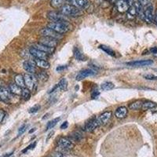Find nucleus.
Listing matches in <instances>:
<instances>
[{"label":"nucleus","instance_id":"f257e3e1","mask_svg":"<svg viewBox=\"0 0 157 157\" xmlns=\"http://www.w3.org/2000/svg\"><path fill=\"white\" fill-rule=\"evenodd\" d=\"M47 27L55 31L59 34H64L69 31L70 25L68 21H59V22H50L48 24Z\"/></svg>","mask_w":157,"mask_h":157},{"label":"nucleus","instance_id":"f03ea898","mask_svg":"<svg viewBox=\"0 0 157 157\" xmlns=\"http://www.w3.org/2000/svg\"><path fill=\"white\" fill-rule=\"evenodd\" d=\"M61 13L65 16L68 17H79L82 15V10L75 7L73 5L65 4L61 8Z\"/></svg>","mask_w":157,"mask_h":157},{"label":"nucleus","instance_id":"7ed1b4c3","mask_svg":"<svg viewBox=\"0 0 157 157\" xmlns=\"http://www.w3.org/2000/svg\"><path fill=\"white\" fill-rule=\"evenodd\" d=\"M40 35L42 36H45V37H50L53 38V39H55L57 40H60V39H63V36L61 34H59L57 32H56L55 31L52 30L50 28H44L42 30H40L39 32Z\"/></svg>","mask_w":157,"mask_h":157},{"label":"nucleus","instance_id":"20e7f679","mask_svg":"<svg viewBox=\"0 0 157 157\" xmlns=\"http://www.w3.org/2000/svg\"><path fill=\"white\" fill-rule=\"evenodd\" d=\"M24 78H25V87H27L30 90L32 89H34L35 86L37 83V78H36V76H35L34 74H25L24 75Z\"/></svg>","mask_w":157,"mask_h":157},{"label":"nucleus","instance_id":"39448f33","mask_svg":"<svg viewBox=\"0 0 157 157\" xmlns=\"http://www.w3.org/2000/svg\"><path fill=\"white\" fill-rule=\"evenodd\" d=\"M47 18L50 20L52 22H59V21H67L66 16L61 13L57 12V11H50L47 13Z\"/></svg>","mask_w":157,"mask_h":157},{"label":"nucleus","instance_id":"423d86ee","mask_svg":"<svg viewBox=\"0 0 157 157\" xmlns=\"http://www.w3.org/2000/svg\"><path fill=\"white\" fill-rule=\"evenodd\" d=\"M39 43L44 45L46 47H50V48H55L58 44V40L53 39V38L42 36V38L39 39Z\"/></svg>","mask_w":157,"mask_h":157},{"label":"nucleus","instance_id":"0eeeda50","mask_svg":"<svg viewBox=\"0 0 157 157\" xmlns=\"http://www.w3.org/2000/svg\"><path fill=\"white\" fill-rule=\"evenodd\" d=\"M143 9H144V21H145L147 23H152L153 21V6L152 3L143 7Z\"/></svg>","mask_w":157,"mask_h":157},{"label":"nucleus","instance_id":"6e6552de","mask_svg":"<svg viewBox=\"0 0 157 157\" xmlns=\"http://www.w3.org/2000/svg\"><path fill=\"white\" fill-rule=\"evenodd\" d=\"M57 145H58V148H60L61 149L65 150L71 149L74 147L72 141L66 137H61L57 141Z\"/></svg>","mask_w":157,"mask_h":157},{"label":"nucleus","instance_id":"1a4fd4ad","mask_svg":"<svg viewBox=\"0 0 157 157\" xmlns=\"http://www.w3.org/2000/svg\"><path fill=\"white\" fill-rule=\"evenodd\" d=\"M97 74L96 71L93 69H84L80 71L78 73V75H76L75 78H76L77 81H80L84 79V78H87L90 76H94Z\"/></svg>","mask_w":157,"mask_h":157},{"label":"nucleus","instance_id":"9d476101","mask_svg":"<svg viewBox=\"0 0 157 157\" xmlns=\"http://www.w3.org/2000/svg\"><path fill=\"white\" fill-rule=\"evenodd\" d=\"M29 54L33 57V58L43 59V60H47L48 58V54L45 53V52L40 51L39 50H36L33 47L29 49Z\"/></svg>","mask_w":157,"mask_h":157},{"label":"nucleus","instance_id":"9b49d317","mask_svg":"<svg viewBox=\"0 0 157 157\" xmlns=\"http://www.w3.org/2000/svg\"><path fill=\"white\" fill-rule=\"evenodd\" d=\"M36 64L35 63L34 60H29V61H25L23 63V68L25 71H27L28 73L34 74L36 72Z\"/></svg>","mask_w":157,"mask_h":157},{"label":"nucleus","instance_id":"f8f14e48","mask_svg":"<svg viewBox=\"0 0 157 157\" xmlns=\"http://www.w3.org/2000/svg\"><path fill=\"white\" fill-rule=\"evenodd\" d=\"M153 64V61L152 60H140V61H130V62H127V64L128 66L131 67H144V66H148L151 64Z\"/></svg>","mask_w":157,"mask_h":157},{"label":"nucleus","instance_id":"ddd939ff","mask_svg":"<svg viewBox=\"0 0 157 157\" xmlns=\"http://www.w3.org/2000/svg\"><path fill=\"white\" fill-rule=\"evenodd\" d=\"M100 121H99V119L98 118H95L94 120H90V122H88L87 123L85 126V130L87 132H91V131H94L96 128H98L99 126H101Z\"/></svg>","mask_w":157,"mask_h":157},{"label":"nucleus","instance_id":"4468645a","mask_svg":"<svg viewBox=\"0 0 157 157\" xmlns=\"http://www.w3.org/2000/svg\"><path fill=\"white\" fill-rule=\"evenodd\" d=\"M12 98V94L5 86H0V99L3 101H9Z\"/></svg>","mask_w":157,"mask_h":157},{"label":"nucleus","instance_id":"2eb2a0df","mask_svg":"<svg viewBox=\"0 0 157 157\" xmlns=\"http://www.w3.org/2000/svg\"><path fill=\"white\" fill-rule=\"evenodd\" d=\"M116 6L120 13H127L130 7L126 0H117V2H116Z\"/></svg>","mask_w":157,"mask_h":157},{"label":"nucleus","instance_id":"dca6fc26","mask_svg":"<svg viewBox=\"0 0 157 157\" xmlns=\"http://www.w3.org/2000/svg\"><path fill=\"white\" fill-rule=\"evenodd\" d=\"M71 3L74 6L80 10L88 9V7L90 6L89 0H73Z\"/></svg>","mask_w":157,"mask_h":157},{"label":"nucleus","instance_id":"f3484780","mask_svg":"<svg viewBox=\"0 0 157 157\" xmlns=\"http://www.w3.org/2000/svg\"><path fill=\"white\" fill-rule=\"evenodd\" d=\"M127 114H128V110L124 106L119 107L115 112V116L118 119H123L127 116Z\"/></svg>","mask_w":157,"mask_h":157},{"label":"nucleus","instance_id":"a211bd4d","mask_svg":"<svg viewBox=\"0 0 157 157\" xmlns=\"http://www.w3.org/2000/svg\"><path fill=\"white\" fill-rule=\"evenodd\" d=\"M112 116H113V113H111V112H105L101 115H100L98 119H99V121H100L101 124L105 125V124L109 123V120L112 118Z\"/></svg>","mask_w":157,"mask_h":157},{"label":"nucleus","instance_id":"6ab92c4d","mask_svg":"<svg viewBox=\"0 0 157 157\" xmlns=\"http://www.w3.org/2000/svg\"><path fill=\"white\" fill-rule=\"evenodd\" d=\"M137 16V9H136L135 6H130L129 7L128 10L127 11V17L128 20L130 21H133V20L135 19L136 17Z\"/></svg>","mask_w":157,"mask_h":157},{"label":"nucleus","instance_id":"aec40b11","mask_svg":"<svg viewBox=\"0 0 157 157\" xmlns=\"http://www.w3.org/2000/svg\"><path fill=\"white\" fill-rule=\"evenodd\" d=\"M33 48L40 50V51L45 52L47 54H52L54 51V48H50V47H46V46L40 44V43H36V44H35Z\"/></svg>","mask_w":157,"mask_h":157},{"label":"nucleus","instance_id":"412c9836","mask_svg":"<svg viewBox=\"0 0 157 157\" xmlns=\"http://www.w3.org/2000/svg\"><path fill=\"white\" fill-rule=\"evenodd\" d=\"M22 89H23V88L20 87L19 86H17L16 83H13H13H10L9 85V90L12 94L21 95Z\"/></svg>","mask_w":157,"mask_h":157},{"label":"nucleus","instance_id":"4be33fe9","mask_svg":"<svg viewBox=\"0 0 157 157\" xmlns=\"http://www.w3.org/2000/svg\"><path fill=\"white\" fill-rule=\"evenodd\" d=\"M34 61L38 67H39V68H43V69H47V68H50V63H49L47 61H46V60L34 58Z\"/></svg>","mask_w":157,"mask_h":157},{"label":"nucleus","instance_id":"5701e85b","mask_svg":"<svg viewBox=\"0 0 157 157\" xmlns=\"http://www.w3.org/2000/svg\"><path fill=\"white\" fill-rule=\"evenodd\" d=\"M15 83L19 86L20 87L25 88V78H24V75H21V74H18V75H15L14 77Z\"/></svg>","mask_w":157,"mask_h":157},{"label":"nucleus","instance_id":"b1692460","mask_svg":"<svg viewBox=\"0 0 157 157\" xmlns=\"http://www.w3.org/2000/svg\"><path fill=\"white\" fill-rule=\"evenodd\" d=\"M73 54L75 58L76 59V60H78V61H85V59H86V57L83 55V54H82V52L80 51V50L77 48V47H75V48H74Z\"/></svg>","mask_w":157,"mask_h":157},{"label":"nucleus","instance_id":"393cba45","mask_svg":"<svg viewBox=\"0 0 157 157\" xmlns=\"http://www.w3.org/2000/svg\"><path fill=\"white\" fill-rule=\"evenodd\" d=\"M156 106V104L154 103L152 101H147L143 102L142 106H141V109L143 111H147L150 110V109H152Z\"/></svg>","mask_w":157,"mask_h":157},{"label":"nucleus","instance_id":"a878e982","mask_svg":"<svg viewBox=\"0 0 157 157\" xmlns=\"http://www.w3.org/2000/svg\"><path fill=\"white\" fill-rule=\"evenodd\" d=\"M142 104V101H136L132 102L131 104H130L129 108H130V109H132V110H138V109H141Z\"/></svg>","mask_w":157,"mask_h":157},{"label":"nucleus","instance_id":"bb28decb","mask_svg":"<svg viewBox=\"0 0 157 157\" xmlns=\"http://www.w3.org/2000/svg\"><path fill=\"white\" fill-rule=\"evenodd\" d=\"M64 0H51L50 5L53 8H61L64 6Z\"/></svg>","mask_w":157,"mask_h":157},{"label":"nucleus","instance_id":"cd10ccee","mask_svg":"<svg viewBox=\"0 0 157 157\" xmlns=\"http://www.w3.org/2000/svg\"><path fill=\"white\" fill-rule=\"evenodd\" d=\"M115 87L114 83L111 82H105L101 85V88L103 90H113Z\"/></svg>","mask_w":157,"mask_h":157},{"label":"nucleus","instance_id":"c85d7f7f","mask_svg":"<svg viewBox=\"0 0 157 157\" xmlns=\"http://www.w3.org/2000/svg\"><path fill=\"white\" fill-rule=\"evenodd\" d=\"M57 86L59 87V89L61 90L64 91L67 90V87H68V82L64 78H61L59 83L57 84Z\"/></svg>","mask_w":157,"mask_h":157},{"label":"nucleus","instance_id":"c756f323","mask_svg":"<svg viewBox=\"0 0 157 157\" xmlns=\"http://www.w3.org/2000/svg\"><path fill=\"white\" fill-rule=\"evenodd\" d=\"M30 90L28 89L27 87H25L22 89V92H21V96L22 98H23L25 101H28L30 98L31 96V93H30Z\"/></svg>","mask_w":157,"mask_h":157},{"label":"nucleus","instance_id":"7c9ffc66","mask_svg":"<svg viewBox=\"0 0 157 157\" xmlns=\"http://www.w3.org/2000/svg\"><path fill=\"white\" fill-rule=\"evenodd\" d=\"M61 120V119H60V117H58V118H56V119H54V120H51V121L49 122L47 125V130L54 128V126L57 125V123H58L59 120Z\"/></svg>","mask_w":157,"mask_h":157},{"label":"nucleus","instance_id":"2f4dec72","mask_svg":"<svg viewBox=\"0 0 157 157\" xmlns=\"http://www.w3.org/2000/svg\"><path fill=\"white\" fill-rule=\"evenodd\" d=\"M48 75H47L45 71H40L37 75V78H39V80L43 81V82H45L48 79Z\"/></svg>","mask_w":157,"mask_h":157},{"label":"nucleus","instance_id":"473e14b6","mask_svg":"<svg viewBox=\"0 0 157 157\" xmlns=\"http://www.w3.org/2000/svg\"><path fill=\"white\" fill-rule=\"evenodd\" d=\"M100 48L101 49V50H103V51L105 52L106 54H109V55L115 56V52L113 51V50H112V49L109 48V47H106V46H103V45H102V46H101V47H100Z\"/></svg>","mask_w":157,"mask_h":157},{"label":"nucleus","instance_id":"72a5a7b5","mask_svg":"<svg viewBox=\"0 0 157 157\" xmlns=\"http://www.w3.org/2000/svg\"><path fill=\"white\" fill-rule=\"evenodd\" d=\"M39 109H40V105H34L33 107H32L30 109H29V113H37Z\"/></svg>","mask_w":157,"mask_h":157},{"label":"nucleus","instance_id":"f704fd0d","mask_svg":"<svg viewBox=\"0 0 157 157\" xmlns=\"http://www.w3.org/2000/svg\"><path fill=\"white\" fill-rule=\"evenodd\" d=\"M36 144H37V143H36V142H34V143H32V144H31V145H29V146H28L27 148H25V150H23V151H22V152H24V153H25V152H27L28 150L33 149V148H34L35 147H36Z\"/></svg>","mask_w":157,"mask_h":157},{"label":"nucleus","instance_id":"c9c22d12","mask_svg":"<svg viewBox=\"0 0 157 157\" xmlns=\"http://www.w3.org/2000/svg\"><path fill=\"white\" fill-rule=\"evenodd\" d=\"M27 129V126L26 125H23L21 127H20L19 130H18V135H21L23 133H25V131Z\"/></svg>","mask_w":157,"mask_h":157},{"label":"nucleus","instance_id":"e433bc0d","mask_svg":"<svg viewBox=\"0 0 157 157\" xmlns=\"http://www.w3.org/2000/svg\"><path fill=\"white\" fill-rule=\"evenodd\" d=\"M6 116V113L2 109H0V123H2Z\"/></svg>","mask_w":157,"mask_h":157},{"label":"nucleus","instance_id":"4c0bfd02","mask_svg":"<svg viewBox=\"0 0 157 157\" xmlns=\"http://www.w3.org/2000/svg\"><path fill=\"white\" fill-rule=\"evenodd\" d=\"M99 95H100V93H99L98 90H94L93 93H92V94H91V98H93V99H96V98H98Z\"/></svg>","mask_w":157,"mask_h":157},{"label":"nucleus","instance_id":"58836bf2","mask_svg":"<svg viewBox=\"0 0 157 157\" xmlns=\"http://www.w3.org/2000/svg\"><path fill=\"white\" fill-rule=\"evenodd\" d=\"M68 121H64V123H62L61 125V129H62V130H64V129H66L67 127H68Z\"/></svg>","mask_w":157,"mask_h":157},{"label":"nucleus","instance_id":"ea45409f","mask_svg":"<svg viewBox=\"0 0 157 157\" xmlns=\"http://www.w3.org/2000/svg\"><path fill=\"white\" fill-rule=\"evenodd\" d=\"M67 65H61V66H58L57 68V71H63V70H64L65 68H67Z\"/></svg>","mask_w":157,"mask_h":157},{"label":"nucleus","instance_id":"a19ab883","mask_svg":"<svg viewBox=\"0 0 157 157\" xmlns=\"http://www.w3.org/2000/svg\"><path fill=\"white\" fill-rule=\"evenodd\" d=\"M126 1H127V2L128 3V5L130 6L134 5V4L137 2V0H126Z\"/></svg>","mask_w":157,"mask_h":157},{"label":"nucleus","instance_id":"79ce46f5","mask_svg":"<svg viewBox=\"0 0 157 157\" xmlns=\"http://www.w3.org/2000/svg\"><path fill=\"white\" fill-rule=\"evenodd\" d=\"M150 52L152 53V54H157V47H152V48L150 49Z\"/></svg>","mask_w":157,"mask_h":157},{"label":"nucleus","instance_id":"37998d69","mask_svg":"<svg viewBox=\"0 0 157 157\" xmlns=\"http://www.w3.org/2000/svg\"><path fill=\"white\" fill-rule=\"evenodd\" d=\"M13 153V152H10V153H6V154H5V155H2V157H10Z\"/></svg>","mask_w":157,"mask_h":157},{"label":"nucleus","instance_id":"c03bdc74","mask_svg":"<svg viewBox=\"0 0 157 157\" xmlns=\"http://www.w3.org/2000/svg\"><path fill=\"white\" fill-rule=\"evenodd\" d=\"M54 157H65V156H64V155H63L61 153H60V152H58V153H56L55 156Z\"/></svg>","mask_w":157,"mask_h":157},{"label":"nucleus","instance_id":"a18cd8bd","mask_svg":"<svg viewBox=\"0 0 157 157\" xmlns=\"http://www.w3.org/2000/svg\"><path fill=\"white\" fill-rule=\"evenodd\" d=\"M109 2H111V3H116L117 2V0H107Z\"/></svg>","mask_w":157,"mask_h":157},{"label":"nucleus","instance_id":"49530a36","mask_svg":"<svg viewBox=\"0 0 157 157\" xmlns=\"http://www.w3.org/2000/svg\"><path fill=\"white\" fill-rule=\"evenodd\" d=\"M155 25H157V11L155 13Z\"/></svg>","mask_w":157,"mask_h":157}]
</instances>
